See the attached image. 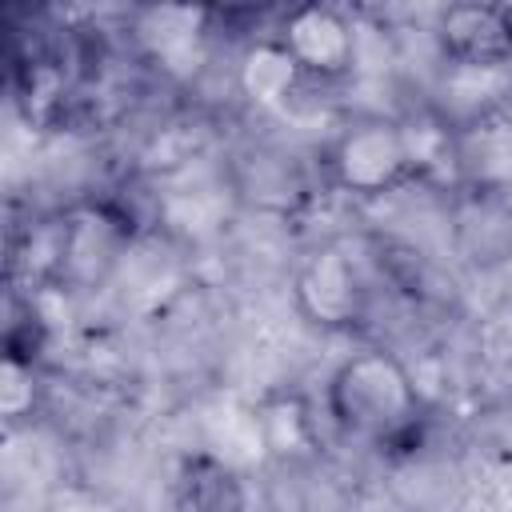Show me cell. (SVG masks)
Returning <instances> with one entry per match:
<instances>
[{"label": "cell", "mask_w": 512, "mask_h": 512, "mask_svg": "<svg viewBox=\"0 0 512 512\" xmlns=\"http://www.w3.org/2000/svg\"><path fill=\"white\" fill-rule=\"evenodd\" d=\"M260 440H264V452L280 464H300L308 456H316V420H312V408L300 392H272L264 404H260Z\"/></svg>", "instance_id": "8fae6325"}, {"label": "cell", "mask_w": 512, "mask_h": 512, "mask_svg": "<svg viewBox=\"0 0 512 512\" xmlns=\"http://www.w3.org/2000/svg\"><path fill=\"white\" fill-rule=\"evenodd\" d=\"M320 176L352 200H384L412 180H424L408 116L356 112L320 148Z\"/></svg>", "instance_id": "7a4b0ae2"}, {"label": "cell", "mask_w": 512, "mask_h": 512, "mask_svg": "<svg viewBox=\"0 0 512 512\" xmlns=\"http://www.w3.org/2000/svg\"><path fill=\"white\" fill-rule=\"evenodd\" d=\"M456 236L472 260H500L512 252V196L456 188Z\"/></svg>", "instance_id": "9c48e42d"}, {"label": "cell", "mask_w": 512, "mask_h": 512, "mask_svg": "<svg viewBox=\"0 0 512 512\" xmlns=\"http://www.w3.org/2000/svg\"><path fill=\"white\" fill-rule=\"evenodd\" d=\"M300 84H304V76L296 72V64L288 60V52L276 44L272 32H264L260 40H252L240 52V60H236V88L256 108H280V104H288Z\"/></svg>", "instance_id": "30bf717a"}, {"label": "cell", "mask_w": 512, "mask_h": 512, "mask_svg": "<svg viewBox=\"0 0 512 512\" xmlns=\"http://www.w3.org/2000/svg\"><path fill=\"white\" fill-rule=\"evenodd\" d=\"M292 304L304 324L328 336L356 332L368 320L372 288L356 252L344 240H324L308 248L292 272Z\"/></svg>", "instance_id": "3957f363"}, {"label": "cell", "mask_w": 512, "mask_h": 512, "mask_svg": "<svg viewBox=\"0 0 512 512\" xmlns=\"http://www.w3.org/2000/svg\"><path fill=\"white\" fill-rule=\"evenodd\" d=\"M128 244L132 228L124 224L120 212H112L108 204L76 208L56 224L52 276L72 288H92L128 256Z\"/></svg>", "instance_id": "8992f818"}, {"label": "cell", "mask_w": 512, "mask_h": 512, "mask_svg": "<svg viewBox=\"0 0 512 512\" xmlns=\"http://www.w3.org/2000/svg\"><path fill=\"white\" fill-rule=\"evenodd\" d=\"M432 48L452 76H500L512 68V4L460 0L432 20Z\"/></svg>", "instance_id": "277c9868"}, {"label": "cell", "mask_w": 512, "mask_h": 512, "mask_svg": "<svg viewBox=\"0 0 512 512\" xmlns=\"http://www.w3.org/2000/svg\"><path fill=\"white\" fill-rule=\"evenodd\" d=\"M452 184L512 196V112L504 104L452 120Z\"/></svg>", "instance_id": "52a82bcc"}, {"label": "cell", "mask_w": 512, "mask_h": 512, "mask_svg": "<svg viewBox=\"0 0 512 512\" xmlns=\"http://www.w3.org/2000/svg\"><path fill=\"white\" fill-rule=\"evenodd\" d=\"M176 512H272V504L228 460L192 452L176 472Z\"/></svg>", "instance_id": "ba28073f"}, {"label": "cell", "mask_w": 512, "mask_h": 512, "mask_svg": "<svg viewBox=\"0 0 512 512\" xmlns=\"http://www.w3.org/2000/svg\"><path fill=\"white\" fill-rule=\"evenodd\" d=\"M304 84H340L356 72L360 32L356 20L336 4H296L280 12L272 28Z\"/></svg>", "instance_id": "5b68a950"}, {"label": "cell", "mask_w": 512, "mask_h": 512, "mask_svg": "<svg viewBox=\"0 0 512 512\" xmlns=\"http://www.w3.org/2000/svg\"><path fill=\"white\" fill-rule=\"evenodd\" d=\"M324 416L340 436L384 448L416 432L424 416V396L412 368L392 348L364 344L328 372Z\"/></svg>", "instance_id": "6da1fadb"}]
</instances>
